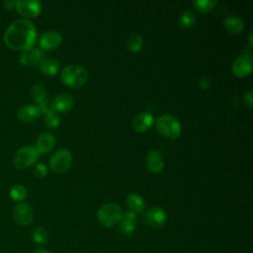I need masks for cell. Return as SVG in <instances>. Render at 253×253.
I'll return each instance as SVG.
<instances>
[{"instance_id":"6da1fadb","label":"cell","mask_w":253,"mask_h":253,"mask_svg":"<svg viewBox=\"0 0 253 253\" xmlns=\"http://www.w3.org/2000/svg\"><path fill=\"white\" fill-rule=\"evenodd\" d=\"M3 39L9 48L27 51L34 48L36 44L37 30L31 21L18 19L6 29Z\"/></svg>"},{"instance_id":"7a4b0ae2","label":"cell","mask_w":253,"mask_h":253,"mask_svg":"<svg viewBox=\"0 0 253 253\" xmlns=\"http://www.w3.org/2000/svg\"><path fill=\"white\" fill-rule=\"evenodd\" d=\"M61 82L70 88H79L88 80V72L82 66L70 64L65 66L60 75Z\"/></svg>"},{"instance_id":"3957f363","label":"cell","mask_w":253,"mask_h":253,"mask_svg":"<svg viewBox=\"0 0 253 253\" xmlns=\"http://www.w3.org/2000/svg\"><path fill=\"white\" fill-rule=\"evenodd\" d=\"M124 211L116 203H107L100 207L97 212L99 223L104 227H112L119 223L123 217Z\"/></svg>"},{"instance_id":"277c9868","label":"cell","mask_w":253,"mask_h":253,"mask_svg":"<svg viewBox=\"0 0 253 253\" xmlns=\"http://www.w3.org/2000/svg\"><path fill=\"white\" fill-rule=\"evenodd\" d=\"M156 130L163 136L176 139L181 133V125L179 121L169 114H164L159 116L155 122Z\"/></svg>"},{"instance_id":"5b68a950","label":"cell","mask_w":253,"mask_h":253,"mask_svg":"<svg viewBox=\"0 0 253 253\" xmlns=\"http://www.w3.org/2000/svg\"><path fill=\"white\" fill-rule=\"evenodd\" d=\"M38 156L39 153L35 146H24L15 153L13 163L18 169H26L36 163Z\"/></svg>"},{"instance_id":"8992f818","label":"cell","mask_w":253,"mask_h":253,"mask_svg":"<svg viewBox=\"0 0 253 253\" xmlns=\"http://www.w3.org/2000/svg\"><path fill=\"white\" fill-rule=\"evenodd\" d=\"M72 162V154L69 150L65 148L58 149L55 151L49 160V166L52 171L55 173H63L65 172Z\"/></svg>"},{"instance_id":"52a82bcc","label":"cell","mask_w":253,"mask_h":253,"mask_svg":"<svg viewBox=\"0 0 253 253\" xmlns=\"http://www.w3.org/2000/svg\"><path fill=\"white\" fill-rule=\"evenodd\" d=\"M15 9L24 17V19L28 20L40 15L42 11V3L37 0H18L16 1Z\"/></svg>"},{"instance_id":"ba28073f","label":"cell","mask_w":253,"mask_h":253,"mask_svg":"<svg viewBox=\"0 0 253 253\" xmlns=\"http://www.w3.org/2000/svg\"><path fill=\"white\" fill-rule=\"evenodd\" d=\"M13 217L19 225L27 226L34 219L33 209L27 203H19L13 209Z\"/></svg>"},{"instance_id":"9c48e42d","label":"cell","mask_w":253,"mask_h":253,"mask_svg":"<svg viewBox=\"0 0 253 253\" xmlns=\"http://www.w3.org/2000/svg\"><path fill=\"white\" fill-rule=\"evenodd\" d=\"M253 60L250 54H242L236 57L232 63V72L236 77L242 78L249 75L252 71Z\"/></svg>"},{"instance_id":"30bf717a","label":"cell","mask_w":253,"mask_h":253,"mask_svg":"<svg viewBox=\"0 0 253 253\" xmlns=\"http://www.w3.org/2000/svg\"><path fill=\"white\" fill-rule=\"evenodd\" d=\"M31 96L36 103V106L39 108L41 114H45L51 108L50 105H48L46 92L43 85L40 83L34 84L31 88Z\"/></svg>"},{"instance_id":"8fae6325","label":"cell","mask_w":253,"mask_h":253,"mask_svg":"<svg viewBox=\"0 0 253 253\" xmlns=\"http://www.w3.org/2000/svg\"><path fill=\"white\" fill-rule=\"evenodd\" d=\"M62 38L56 31H47L43 33L40 38V46L43 50H54L61 43Z\"/></svg>"},{"instance_id":"7c38bea8","label":"cell","mask_w":253,"mask_h":253,"mask_svg":"<svg viewBox=\"0 0 253 253\" xmlns=\"http://www.w3.org/2000/svg\"><path fill=\"white\" fill-rule=\"evenodd\" d=\"M44 57V53L41 48L34 47L30 50L24 51L20 56V63L24 66L32 67L37 66L41 63L42 58Z\"/></svg>"},{"instance_id":"4fadbf2b","label":"cell","mask_w":253,"mask_h":253,"mask_svg":"<svg viewBox=\"0 0 253 253\" xmlns=\"http://www.w3.org/2000/svg\"><path fill=\"white\" fill-rule=\"evenodd\" d=\"M41 112L37 106L25 105L19 108L17 112V118L20 122L25 124H31L36 122L41 116Z\"/></svg>"},{"instance_id":"5bb4252c","label":"cell","mask_w":253,"mask_h":253,"mask_svg":"<svg viewBox=\"0 0 253 253\" xmlns=\"http://www.w3.org/2000/svg\"><path fill=\"white\" fill-rule=\"evenodd\" d=\"M146 220L152 227H162L166 223L167 214L163 209L159 207H153L147 211Z\"/></svg>"},{"instance_id":"9a60e30c","label":"cell","mask_w":253,"mask_h":253,"mask_svg":"<svg viewBox=\"0 0 253 253\" xmlns=\"http://www.w3.org/2000/svg\"><path fill=\"white\" fill-rule=\"evenodd\" d=\"M153 124V116L149 112L139 113L131 123V127L136 132L146 131Z\"/></svg>"},{"instance_id":"2e32d148","label":"cell","mask_w":253,"mask_h":253,"mask_svg":"<svg viewBox=\"0 0 253 253\" xmlns=\"http://www.w3.org/2000/svg\"><path fill=\"white\" fill-rule=\"evenodd\" d=\"M54 144H55L54 136L49 132H42L38 136L35 148L37 149L40 155V154L47 153L50 150H52V148L54 147Z\"/></svg>"},{"instance_id":"e0dca14e","label":"cell","mask_w":253,"mask_h":253,"mask_svg":"<svg viewBox=\"0 0 253 253\" xmlns=\"http://www.w3.org/2000/svg\"><path fill=\"white\" fill-rule=\"evenodd\" d=\"M73 103L74 100L69 94H60L52 100L50 107L55 112L65 113L73 107Z\"/></svg>"},{"instance_id":"ac0fdd59","label":"cell","mask_w":253,"mask_h":253,"mask_svg":"<svg viewBox=\"0 0 253 253\" xmlns=\"http://www.w3.org/2000/svg\"><path fill=\"white\" fill-rule=\"evenodd\" d=\"M147 169L152 173H159L164 167V160L161 153L157 150H150L146 156Z\"/></svg>"},{"instance_id":"d6986e66","label":"cell","mask_w":253,"mask_h":253,"mask_svg":"<svg viewBox=\"0 0 253 253\" xmlns=\"http://www.w3.org/2000/svg\"><path fill=\"white\" fill-rule=\"evenodd\" d=\"M223 26L226 31L232 35H238L244 30V22L237 15H228L223 20Z\"/></svg>"},{"instance_id":"ffe728a7","label":"cell","mask_w":253,"mask_h":253,"mask_svg":"<svg viewBox=\"0 0 253 253\" xmlns=\"http://www.w3.org/2000/svg\"><path fill=\"white\" fill-rule=\"evenodd\" d=\"M135 213L128 211L124 212L120 223V231L125 235H130L135 229Z\"/></svg>"},{"instance_id":"44dd1931","label":"cell","mask_w":253,"mask_h":253,"mask_svg":"<svg viewBox=\"0 0 253 253\" xmlns=\"http://www.w3.org/2000/svg\"><path fill=\"white\" fill-rule=\"evenodd\" d=\"M40 70L48 76H52L55 75L60 67V64L58 62V60H56L55 58L52 57H43L42 60L41 61V63L39 64Z\"/></svg>"},{"instance_id":"7402d4cb","label":"cell","mask_w":253,"mask_h":253,"mask_svg":"<svg viewBox=\"0 0 253 253\" xmlns=\"http://www.w3.org/2000/svg\"><path fill=\"white\" fill-rule=\"evenodd\" d=\"M126 205L132 212H140L144 209V201L137 194H129L126 197Z\"/></svg>"},{"instance_id":"603a6c76","label":"cell","mask_w":253,"mask_h":253,"mask_svg":"<svg viewBox=\"0 0 253 253\" xmlns=\"http://www.w3.org/2000/svg\"><path fill=\"white\" fill-rule=\"evenodd\" d=\"M143 44L142 38L137 34H131L127 37L126 42V48L131 52H138Z\"/></svg>"},{"instance_id":"cb8c5ba5","label":"cell","mask_w":253,"mask_h":253,"mask_svg":"<svg viewBox=\"0 0 253 253\" xmlns=\"http://www.w3.org/2000/svg\"><path fill=\"white\" fill-rule=\"evenodd\" d=\"M9 197L12 201L21 203L27 198V190L23 185L16 184L9 191Z\"/></svg>"},{"instance_id":"d4e9b609","label":"cell","mask_w":253,"mask_h":253,"mask_svg":"<svg viewBox=\"0 0 253 253\" xmlns=\"http://www.w3.org/2000/svg\"><path fill=\"white\" fill-rule=\"evenodd\" d=\"M32 238L36 244L45 245L48 240V234H47V231L43 227L38 226V227L34 228L33 233H32Z\"/></svg>"},{"instance_id":"484cf974","label":"cell","mask_w":253,"mask_h":253,"mask_svg":"<svg viewBox=\"0 0 253 253\" xmlns=\"http://www.w3.org/2000/svg\"><path fill=\"white\" fill-rule=\"evenodd\" d=\"M195 21H196V17L194 15V13L191 10L186 9L182 12V14L180 16L179 24L182 28L189 29L195 24Z\"/></svg>"},{"instance_id":"4316f807","label":"cell","mask_w":253,"mask_h":253,"mask_svg":"<svg viewBox=\"0 0 253 253\" xmlns=\"http://www.w3.org/2000/svg\"><path fill=\"white\" fill-rule=\"evenodd\" d=\"M216 3V0H195L193 5L199 12L208 13L215 7Z\"/></svg>"},{"instance_id":"83f0119b","label":"cell","mask_w":253,"mask_h":253,"mask_svg":"<svg viewBox=\"0 0 253 253\" xmlns=\"http://www.w3.org/2000/svg\"><path fill=\"white\" fill-rule=\"evenodd\" d=\"M44 115V123L50 128H56L60 124V119L56 112L51 108Z\"/></svg>"},{"instance_id":"f1b7e54d","label":"cell","mask_w":253,"mask_h":253,"mask_svg":"<svg viewBox=\"0 0 253 253\" xmlns=\"http://www.w3.org/2000/svg\"><path fill=\"white\" fill-rule=\"evenodd\" d=\"M36 176L40 177V178H43L46 176L47 174V169H46V166L43 164V163H38L36 166H35V170H34Z\"/></svg>"},{"instance_id":"f546056e","label":"cell","mask_w":253,"mask_h":253,"mask_svg":"<svg viewBox=\"0 0 253 253\" xmlns=\"http://www.w3.org/2000/svg\"><path fill=\"white\" fill-rule=\"evenodd\" d=\"M243 100H244V104H245L247 107L251 108V107L253 106V92H252V90H249V91H247V92L244 94Z\"/></svg>"},{"instance_id":"4dcf8cb0","label":"cell","mask_w":253,"mask_h":253,"mask_svg":"<svg viewBox=\"0 0 253 253\" xmlns=\"http://www.w3.org/2000/svg\"><path fill=\"white\" fill-rule=\"evenodd\" d=\"M199 84L202 89H209L211 85V79L209 76H203L199 80Z\"/></svg>"},{"instance_id":"1f68e13d","label":"cell","mask_w":253,"mask_h":253,"mask_svg":"<svg viewBox=\"0 0 253 253\" xmlns=\"http://www.w3.org/2000/svg\"><path fill=\"white\" fill-rule=\"evenodd\" d=\"M3 5L6 9L8 10H11V9H14L15 6H16V1H4L3 2Z\"/></svg>"},{"instance_id":"d6a6232c","label":"cell","mask_w":253,"mask_h":253,"mask_svg":"<svg viewBox=\"0 0 253 253\" xmlns=\"http://www.w3.org/2000/svg\"><path fill=\"white\" fill-rule=\"evenodd\" d=\"M33 253H50V252L47 251V250H45V249H38V250L34 251Z\"/></svg>"},{"instance_id":"836d02e7","label":"cell","mask_w":253,"mask_h":253,"mask_svg":"<svg viewBox=\"0 0 253 253\" xmlns=\"http://www.w3.org/2000/svg\"><path fill=\"white\" fill-rule=\"evenodd\" d=\"M249 45L252 46V31H250V34H249Z\"/></svg>"}]
</instances>
